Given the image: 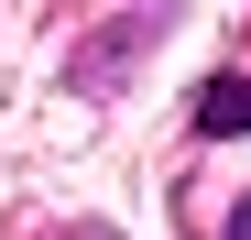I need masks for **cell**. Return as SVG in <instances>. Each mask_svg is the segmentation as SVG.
Wrapping results in <instances>:
<instances>
[{"label":"cell","instance_id":"1","mask_svg":"<svg viewBox=\"0 0 251 240\" xmlns=\"http://www.w3.org/2000/svg\"><path fill=\"white\" fill-rule=\"evenodd\" d=\"M197 131L207 142H251V76H207L197 88Z\"/></svg>","mask_w":251,"mask_h":240},{"label":"cell","instance_id":"2","mask_svg":"<svg viewBox=\"0 0 251 240\" xmlns=\"http://www.w3.org/2000/svg\"><path fill=\"white\" fill-rule=\"evenodd\" d=\"M229 240H251V196H240V208H229Z\"/></svg>","mask_w":251,"mask_h":240}]
</instances>
